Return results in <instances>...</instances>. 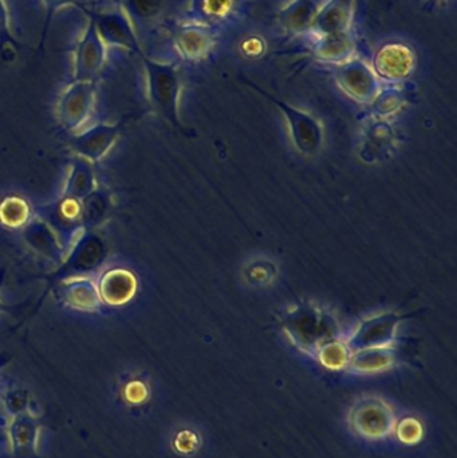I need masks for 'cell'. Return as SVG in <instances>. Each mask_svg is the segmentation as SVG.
Returning <instances> with one entry per match:
<instances>
[{
  "label": "cell",
  "mask_w": 457,
  "mask_h": 458,
  "mask_svg": "<svg viewBox=\"0 0 457 458\" xmlns=\"http://www.w3.org/2000/svg\"><path fill=\"white\" fill-rule=\"evenodd\" d=\"M404 104V91L397 88H388L378 91L377 96L372 101V107L375 114L385 117V115L396 113Z\"/></svg>",
  "instance_id": "obj_21"
},
{
  "label": "cell",
  "mask_w": 457,
  "mask_h": 458,
  "mask_svg": "<svg viewBox=\"0 0 457 458\" xmlns=\"http://www.w3.org/2000/svg\"><path fill=\"white\" fill-rule=\"evenodd\" d=\"M216 43V35L211 26L192 23L180 27L174 37V47L185 61L196 62L206 58Z\"/></svg>",
  "instance_id": "obj_11"
},
{
  "label": "cell",
  "mask_w": 457,
  "mask_h": 458,
  "mask_svg": "<svg viewBox=\"0 0 457 458\" xmlns=\"http://www.w3.org/2000/svg\"><path fill=\"white\" fill-rule=\"evenodd\" d=\"M394 354L389 347H373L351 352L349 368L360 373H376L394 365Z\"/></svg>",
  "instance_id": "obj_16"
},
{
  "label": "cell",
  "mask_w": 457,
  "mask_h": 458,
  "mask_svg": "<svg viewBox=\"0 0 457 458\" xmlns=\"http://www.w3.org/2000/svg\"><path fill=\"white\" fill-rule=\"evenodd\" d=\"M0 458H2V449H0Z\"/></svg>",
  "instance_id": "obj_24"
},
{
  "label": "cell",
  "mask_w": 457,
  "mask_h": 458,
  "mask_svg": "<svg viewBox=\"0 0 457 458\" xmlns=\"http://www.w3.org/2000/svg\"><path fill=\"white\" fill-rule=\"evenodd\" d=\"M117 3L133 24L157 18L164 5V0H118Z\"/></svg>",
  "instance_id": "obj_18"
},
{
  "label": "cell",
  "mask_w": 457,
  "mask_h": 458,
  "mask_svg": "<svg viewBox=\"0 0 457 458\" xmlns=\"http://www.w3.org/2000/svg\"><path fill=\"white\" fill-rule=\"evenodd\" d=\"M415 314H396L386 312L364 320L349 341V349L353 352L373 349V347H389L396 338V330L402 320Z\"/></svg>",
  "instance_id": "obj_9"
},
{
  "label": "cell",
  "mask_w": 457,
  "mask_h": 458,
  "mask_svg": "<svg viewBox=\"0 0 457 458\" xmlns=\"http://www.w3.org/2000/svg\"><path fill=\"white\" fill-rule=\"evenodd\" d=\"M353 0H325L311 24V31L319 35L349 31L353 19Z\"/></svg>",
  "instance_id": "obj_12"
},
{
  "label": "cell",
  "mask_w": 457,
  "mask_h": 458,
  "mask_svg": "<svg viewBox=\"0 0 457 458\" xmlns=\"http://www.w3.org/2000/svg\"><path fill=\"white\" fill-rule=\"evenodd\" d=\"M86 15L93 19L97 31L106 47L123 48L136 54L139 58L144 54L134 24L120 7L115 10H94Z\"/></svg>",
  "instance_id": "obj_6"
},
{
  "label": "cell",
  "mask_w": 457,
  "mask_h": 458,
  "mask_svg": "<svg viewBox=\"0 0 457 458\" xmlns=\"http://www.w3.org/2000/svg\"><path fill=\"white\" fill-rule=\"evenodd\" d=\"M354 53V40L349 31L321 35L314 46V55L326 64H343L351 61Z\"/></svg>",
  "instance_id": "obj_15"
},
{
  "label": "cell",
  "mask_w": 457,
  "mask_h": 458,
  "mask_svg": "<svg viewBox=\"0 0 457 458\" xmlns=\"http://www.w3.org/2000/svg\"><path fill=\"white\" fill-rule=\"evenodd\" d=\"M88 19L74 51V78L80 82L94 80L106 61V45L99 37L93 19Z\"/></svg>",
  "instance_id": "obj_8"
},
{
  "label": "cell",
  "mask_w": 457,
  "mask_h": 458,
  "mask_svg": "<svg viewBox=\"0 0 457 458\" xmlns=\"http://www.w3.org/2000/svg\"><path fill=\"white\" fill-rule=\"evenodd\" d=\"M168 446L176 456L190 457L201 448V437L198 430L190 427L174 428L168 437Z\"/></svg>",
  "instance_id": "obj_17"
},
{
  "label": "cell",
  "mask_w": 457,
  "mask_h": 458,
  "mask_svg": "<svg viewBox=\"0 0 457 458\" xmlns=\"http://www.w3.org/2000/svg\"><path fill=\"white\" fill-rule=\"evenodd\" d=\"M418 66V55L408 43L388 42L381 46L372 59V70L378 80L400 83L410 80Z\"/></svg>",
  "instance_id": "obj_7"
},
{
  "label": "cell",
  "mask_w": 457,
  "mask_h": 458,
  "mask_svg": "<svg viewBox=\"0 0 457 458\" xmlns=\"http://www.w3.org/2000/svg\"><path fill=\"white\" fill-rule=\"evenodd\" d=\"M340 88L360 104H372L380 89V80L369 64L360 59H351L337 70Z\"/></svg>",
  "instance_id": "obj_10"
},
{
  "label": "cell",
  "mask_w": 457,
  "mask_h": 458,
  "mask_svg": "<svg viewBox=\"0 0 457 458\" xmlns=\"http://www.w3.org/2000/svg\"><path fill=\"white\" fill-rule=\"evenodd\" d=\"M241 2L243 0H190L188 11L196 23L212 26L230 21L238 13Z\"/></svg>",
  "instance_id": "obj_14"
},
{
  "label": "cell",
  "mask_w": 457,
  "mask_h": 458,
  "mask_svg": "<svg viewBox=\"0 0 457 458\" xmlns=\"http://www.w3.org/2000/svg\"><path fill=\"white\" fill-rule=\"evenodd\" d=\"M110 405L123 419H144L155 405L153 386L144 377L131 376L121 379L113 387Z\"/></svg>",
  "instance_id": "obj_4"
},
{
  "label": "cell",
  "mask_w": 457,
  "mask_h": 458,
  "mask_svg": "<svg viewBox=\"0 0 457 458\" xmlns=\"http://www.w3.org/2000/svg\"><path fill=\"white\" fill-rule=\"evenodd\" d=\"M147 72L148 88L153 104L161 110L168 120L177 123V106H179L180 74L173 64L155 61L147 54L140 56Z\"/></svg>",
  "instance_id": "obj_2"
},
{
  "label": "cell",
  "mask_w": 457,
  "mask_h": 458,
  "mask_svg": "<svg viewBox=\"0 0 457 458\" xmlns=\"http://www.w3.org/2000/svg\"><path fill=\"white\" fill-rule=\"evenodd\" d=\"M251 86L255 90L259 91L263 97L270 99L284 113L287 123H289L292 142L300 153L314 155V153L318 152L322 145V139H324V131H322L321 123L313 115L292 106L287 102L275 98L255 83H251Z\"/></svg>",
  "instance_id": "obj_5"
},
{
  "label": "cell",
  "mask_w": 457,
  "mask_h": 458,
  "mask_svg": "<svg viewBox=\"0 0 457 458\" xmlns=\"http://www.w3.org/2000/svg\"><path fill=\"white\" fill-rule=\"evenodd\" d=\"M281 320L292 341L309 352H317L337 333L334 318L311 303L297 304L282 314Z\"/></svg>",
  "instance_id": "obj_1"
},
{
  "label": "cell",
  "mask_w": 457,
  "mask_h": 458,
  "mask_svg": "<svg viewBox=\"0 0 457 458\" xmlns=\"http://www.w3.org/2000/svg\"><path fill=\"white\" fill-rule=\"evenodd\" d=\"M40 2H42L43 8H45V21H43L42 37H40L39 43L40 48H43L48 30H50L51 21H53L54 16L59 10L64 7H77L83 13H88L94 11V5L99 0H40Z\"/></svg>",
  "instance_id": "obj_19"
},
{
  "label": "cell",
  "mask_w": 457,
  "mask_h": 458,
  "mask_svg": "<svg viewBox=\"0 0 457 458\" xmlns=\"http://www.w3.org/2000/svg\"><path fill=\"white\" fill-rule=\"evenodd\" d=\"M317 352L322 365L333 370L346 368L351 357V350L349 346L337 341L326 342Z\"/></svg>",
  "instance_id": "obj_20"
},
{
  "label": "cell",
  "mask_w": 457,
  "mask_h": 458,
  "mask_svg": "<svg viewBox=\"0 0 457 458\" xmlns=\"http://www.w3.org/2000/svg\"><path fill=\"white\" fill-rule=\"evenodd\" d=\"M19 42L13 37V29H11L10 13H8L7 5L4 0H0V54L7 53L8 50L15 53L19 48Z\"/></svg>",
  "instance_id": "obj_23"
},
{
  "label": "cell",
  "mask_w": 457,
  "mask_h": 458,
  "mask_svg": "<svg viewBox=\"0 0 457 458\" xmlns=\"http://www.w3.org/2000/svg\"><path fill=\"white\" fill-rule=\"evenodd\" d=\"M324 2L325 0H292L279 13V21L287 31L298 34L309 31Z\"/></svg>",
  "instance_id": "obj_13"
},
{
  "label": "cell",
  "mask_w": 457,
  "mask_h": 458,
  "mask_svg": "<svg viewBox=\"0 0 457 458\" xmlns=\"http://www.w3.org/2000/svg\"><path fill=\"white\" fill-rule=\"evenodd\" d=\"M397 438L405 445H415L424 436L423 424L415 417H407L394 427Z\"/></svg>",
  "instance_id": "obj_22"
},
{
  "label": "cell",
  "mask_w": 457,
  "mask_h": 458,
  "mask_svg": "<svg viewBox=\"0 0 457 458\" xmlns=\"http://www.w3.org/2000/svg\"><path fill=\"white\" fill-rule=\"evenodd\" d=\"M114 2H118V0H114Z\"/></svg>",
  "instance_id": "obj_25"
},
{
  "label": "cell",
  "mask_w": 457,
  "mask_h": 458,
  "mask_svg": "<svg viewBox=\"0 0 457 458\" xmlns=\"http://www.w3.org/2000/svg\"><path fill=\"white\" fill-rule=\"evenodd\" d=\"M351 427L365 440H383L394 432V409L381 398H365L351 411Z\"/></svg>",
  "instance_id": "obj_3"
}]
</instances>
